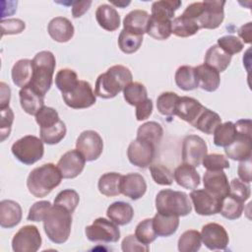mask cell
Listing matches in <instances>:
<instances>
[{
  "label": "cell",
  "instance_id": "cell-1",
  "mask_svg": "<svg viewBox=\"0 0 252 252\" xmlns=\"http://www.w3.org/2000/svg\"><path fill=\"white\" fill-rule=\"evenodd\" d=\"M132 79V73L126 66H111L97 77L94 94L101 98H112L131 84Z\"/></svg>",
  "mask_w": 252,
  "mask_h": 252
},
{
  "label": "cell",
  "instance_id": "cell-2",
  "mask_svg": "<svg viewBox=\"0 0 252 252\" xmlns=\"http://www.w3.org/2000/svg\"><path fill=\"white\" fill-rule=\"evenodd\" d=\"M62 178V174L55 164L44 163L30 172L27 186L32 195L43 198L61 183Z\"/></svg>",
  "mask_w": 252,
  "mask_h": 252
},
{
  "label": "cell",
  "instance_id": "cell-3",
  "mask_svg": "<svg viewBox=\"0 0 252 252\" xmlns=\"http://www.w3.org/2000/svg\"><path fill=\"white\" fill-rule=\"evenodd\" d=\"M72 213L60 205H53L43 220V228L50 241L55 244L66 242L70 236Z\"/></svg>",
  "mask_w": 252,
  "mask_h": 252
},
{
  "label": "cell",
  "instance_id": "cell-4",
  "mask_svg": "<svg viewBox=\"0 0 252 252\" xmlns=\"http://www.w3.org/2000/svg\"><path fill=\"white\" fill-rule=\"evenodd\" d=\"M32 78L29 86L41 95H45L52 85L53 74L56 66L55 56L48 50L39 51L33 57Z\"/></svg>",
  "mask_w": 252,
  "mask_h": 252
},
{
  "label": "cell",
  "instance_id": "cell-5",
  "mask_svg": "<svg viewBox=\"0 0 252 252\" xmlns=\"http://www.w3.org/2000/svg\"><path fill=\"white\" fill-rule=\"evenodd\" d=\"M158 213L184 217L191 213L192 205L186 193L172 189L160 190L156 197Z\"/></svg>",
  "mask_w": 252,
  "mask_h": 252
},
{
  "label": "cell",
  "instance_id": "cell-6",
  "mask_svg": "<svg viewBox=\"0 0 252 252\" xmlns=\"http://www.w3.org/2000/svg\"><path fill=\"white\" fill-rule=\"evenodd\" d=\"M11 151L19 161L31 165L43 157L44 147L41 139L33 135H26L12 145Z\"/></svg>",
  "mask_w": 252,
  "mask_h": 252
},
{
  "label": "cell",
  "instance_id": "cell-7",
  "mask_svg": "<svg viewBox=\"0 0 252 252\" xmlns=\"http://www.w3.org/2000/svg\"><path fill=\"white\" fill-rule=\"evenodd\" d=\"M95 96L91 84L84 80H79L73 88L62 93L66 105L74 109H83L94 105L96 100Z\"/></svg>",
  "mask_w": 252,
  "mask_h": 252
},
{
  "label": "cell",
  "instance_id": "cell-8",
  "mask_svg": "<svg viewBox=\"0 0 252 252\" xmlns=\"http://www.w3.org/2000/svg\"><path fill=\"white\" fill-rule=\"evenodd\" d=\"M85 233L92 242L110 243L117 242L120 238V230L117 224L104 218H98L91 225L86 226Z\"/></svg>",
  "mask_w": 252,
  "mask_h": 252
},
{
  "label": "cell",
  "instance_id": "cell-9",
  "mask_svg": "<svg viewBox=\"0 0 252 252\" xmlns=\"http://www.w3.org/2000/svg\"><path fill=\"white\" fill-rule=\"evenodd\" d=\"M41 246V236L35 225L21 227L12 239V248L15 252H35Z\"/></svg>",
  "mask_w": 252,
  "mask_h": 252
},
{
  "label": "cell",
  "instance_id": "cell-10",
  "mask_svg": "<svg viewBox=\"0 0 252 252\" xmlns=\"http://www.w3.org/2000/svg\"><path fill=\"white\" fill-rule=\"evenodd\" d=\"M76 150L87 161L97 159L103 150V141L100 135L94 130H86L80 134L76 141Z\"/></svg>",
  "mask_w": 252,
  "mask_h": 252
},
{
  "label": "cell",
  "instance_id": "cell-11",
  "mask_svg": "<svg viewBox=\"0 0 252 252\" xmlns=\"http://www.w3.org/2000/svg\"><path fill=\"white\" fill-rule=\"evenodd\" d=\"M127 156L129 161L138 167L146 168L150 166L156 156V146L140 140H133L127 150Z\"/></svg>",
  "mask_w": 252,
  "mask_h": 252
},
{
  "label": "cell",
  "instance_id": "cell-12",
  "mask_svg": "<svg viewBox=\"0 0 252 252\" xmlns=\"http://www.w3.org/2000/svg\"><path fill=\"white\" fill-rule=\"evenodd\" d=\"M208 148L206 142L197 135H188L182 143V160L184 163L198 166L207 156Z\"/></svg>",
  "mask_w": 252,
  "mask_h": 252
},
{
  "label": "cell",
  "instance_id": "cell-13",
  "mask_svg": "<svg viewBox=\"0 0 252 252\" xmlns=\"http://www.w3.org/2000/svg\"><path fill=\"white\" fill-rule=\"evenodd\" d=\"M204 9L197 20L200 29L214 30L220 26L224 19L223 0H206L203 1Z\"/></svg>",
  "mask_w": 252,
  "mask_h": 252
},
{
  "label": "cell",
  "instance_id": "cell-14",
  "mask_svg": "<svg viewBox=\"0 0 252 252\" xmlns=\"http://www.w3.org/2000/svg\"><path fill=\"white\" fill-rule=\"evenodd\" d=\"M201 238L205 246L210 250H224L229 242L225 228L217 222L205 224L202 227Z\"/></svg>",
  "mask_w": 252,
  "mask_h": 252
},
{
  "label": "cell",
  "instance_id": "cell-15",
  "mask_svg": "<svg viewBox=\"0 0 252 252\" xmlns=\"http://www.w3.org/2000/svg\"><path fill=\"white\" fill-rule=\"evenodd\" d=\"M190 199L198 215L212 216L220 213L221 200L214 197L205 189L192 190Z\"/></svg>",
  "mask_w": 252,
  "mask_h": 252
},
{
  "label": "cell",
  "instance_id": "cell-16",
  "mask_svg": "<svg viewBox=\"0 0 252 252\" xmlns=\"http://www.w3.org/2000/svg\"><path fill=\"white\" fill-rule=\"evenodd\" d=\"M86 163L85 158L78 150L66 152L58 160L57 167L60 170L62 177L66 179L77 177L84 170Z\"/></svg>",
  "mask_w": 252,
  "mask_h": 252
},
{
  "label": "cell",
  "instance_id": "cell-17",
  "mask_svg": "<svg viewBox=\"0 0 252 252\" xmlns=\"http://www.w3.org/2000/svg\"><path fill=\"white\" fill-rule=\"evenodd\" d=\"M203 184L206 191L214 197L222 200L229 193V183L223 170H207L204 173Z\"/></svg>",
  "mask_w": 252,
  "mask_h": 252
},
{
  "label": "cell",
  "instance_id": "cell-18",
  "mask_svg": "<svg viewBox=\"0 0 252 252\" xmlns=\"http://www.w3.org/2000/svg\"><path fill=\"white\" fill-rule=\"evenodd\" d=\"M251 135L252 134L250 133H242L236 131L234 141L224 148V153L226 157L233 160L239 161L251 158Z\"/></svg>",
  "mask_w": 252,
  "mask_h": 252
},
{
  "label": "cell",
  "instance_id": "cell-19",
  "mask_svg": "<svg viewBox=\"0 0 252 252\" xmlns=\"http://www.w3.org/2000/svg\"><path fill=\"white\" fill-rule=\"evenodd\" d=\"M121 193L131 200L142 198L147 191V183L145 178L136 172H131L122 176Z\"/></svg>",
  "mask_w": 252,
  "mask_h": 252
},
{
  "label": "cell",
  "instance_id": "cell-20",
  "mask_svg": "<svg viewBox=\"0 0 252 252\" xmlns=\"http://www.w3.org/2000/svg\"><path fill=\"white\" fill-rule=\"evenodd\" d=\"M204 109L205 106L197 99L190 96H181L176 104L175 115L193 126Z\"/></svg>",
  "mask_w": 252,
  "mask_h": 252
},
{
  "label": "cell",
  "instance_id": "cell-21",
  "mask_svg": "<svg viewBox=\"0 0 252 252\" xmlns=\"http://www.w3.org/2000/svg\"><path fill=\"white\" fill-rule=\"evenodd\" d=\"M47 32L50 37L57 42H67L74 35V26L65 17L53 18L47 26Z\"/></svg>",
  "mask_w": 252,
  "mask_h": 252
},
{
  "label": "cell",
  "instance_id": "cell-22",
  "mask_svg": "<svg viewBox=\"0 0 252 252\" xmlns=\"http://www.w3.org/2000/svg\"><path fill=\"white\" fill-rule=\"evenodd\" d=\"M23 212L19 203L13 200L0 202V225L3 228H12L20 223Z\"/></svg>",
  "mask_w": 252,
  "mask_h": 252
},
{
  "label": "cell",
  "instance_id": "cell-23",
  "mask_svg": "<svg viewBox=\"0 0 252 252\" xmlns=\"http://www.w3.org/2000/svg\"><path fill=\"white\" fill-rule=\"evenodd\" d=\"M20 103L25 112L35 115L44 106V96L35 92L31 86H27L19 92Z\"/></svg>",
  "mask_w": 252,
  "mask_h": 252
},
{
  "label": "cell",
  "instance_id": "cell-24",
  "mask_svg": "<svg viewBox=\"0 0 252 252\" xmlns=\"http://www.w3.org/2000/svg\"><path fill=\"white\" fill-rule=\"evenodd\" d=\"M173 177L176 183L186 189L194 190L200 184V175L195 169V166L188 163L179 164L173 172Z\"/></svg>",
  "mask_w": 252,
  "mask_h": 252
},
{
  "label": "cell",
  "instance_id": "cell-25",
  "mask_svg": "<svg viewBox=\"0 0 252 252\" xmlns=\"http://www.w3.org/2000/svg\"><path fill=\"white\" fill-rule=\"evenodd\" d=\"M150 15L145 10H133L129 12L123 20V29L139 35L147 32Z\"/></svg>",
  "mask_w": 252,
  "mask_h": 252
},
{
  "label": "cell",
  "instance_id": "cell-26",
  "mask_svg": "<svg viewBox=\"0 0 252 252\" xmlns=\"http://www.w3.org/2000/svg\"><path fill=\"white\" fill-rule=\"evenodd\" d=\"M97 24L105 31L113 32L120 26V16L116 9L108 4H101L95 11Z\"/></svg>",
  "mask_w": 252,
  "mask_h": 252
},
{
  "label": "cell",
  "instance_id": "cell-27",
  "mask_svg": "<svg viewBox=\"0 0 252 252\" xmlns=\"http://www.w3.org/2000/svg\"><path fill=\"white\" fill-rule=\"evenodd\" d=\"M199 87L206 92H215L220 87V73L207 64H201L195 67Z\"/></svg>",
  "mask_w": 252,
  "mask_h": 252
},
{
  "label": "cell",
  "instance_id": "cell-28",
  "mask_svg": "<svg viewBox=\"0 0 252 252\" xmlns=\"http://www.w3.org/2000/svg\"><path fill=\"white\" fill-rule=\"evenodd\" d=\"M106 216L117 225H125L132 220L134 217V210L129 203L118 201L112 203L107 208Z\"/></svg>",
  "mask_w": 252,
  "mask_h": 252
},
{
  "label": "cell",
  "instance_id": "cell-29",
  "mask_svg": "<svg viewBox=\"0 0 252 252\" xmlns=\"http://www.w3.org/2000/svg\"><path fill=\"white\" fill-rule=\"evenodd\" d=\"M153 225L158 236L167 237L176 232L179 225V217L157 213L153 218Z\"/></svg>",
  "mask_w": 252,
  "mask_h": 252
},
{
  "label": "cell",
  "instance_id": "cell-30",
  "mask_svg": "<svg viewBox=\"0 0 252 252\" xmlns=\"http://www.w3.org/2000/svg\"><path fill=\"white\" fill-rule=\"evenodd\" d=\"M13 83L23 89L29 86L32 78V61L30 59L18 60L12 68Z\"/></svg>",
  "mask_w": 252,
  "mask_h": 252
},
{
  "label": "cell",
  "instance_id": "cell-31",
  "mask_svg": "<svg viewBox=\"0 0 252 252\" xmlns=\"http://www.w3.org/2000/svg\"><path fill=\"white\" fill-rule=\"evenodd\" d=\"M175 84L183 91H193L199 87V81L195 67L189 65L180 66L174 76Z\"/></svg>",
  "mask_w": 252,
  "mask_h": 252
},
{
  "label": "cell",
  "instance_id": "cell-32",
  "mask_svg": "<svg viewBox=\"0 0 252 252\" xmlns=\"http://www.w3.org/2000/svg\"><path fill=\"white\" fill-rule=\"evenodd\" d=\"M231 61V55L224 52L218 44H214L206 52L205 64L216 69L219 73L225 71Z\"/></svg>",
  "mask_w": 252,
  "mask_h": 252
},
{
  "label": "cell",
  "instance_id": "cell-33",
  "mask_svg": "<svg viewBox=\"0 0 252 252\" xmlns=\"http://www.w3.org/2000/svg\"><path fill=\"white\" fill-rule=\"evenodd\" d=\"M122 176L117 172H106L102 174L97 183L99 192L106 197L118 196L121 194V179Z\"/></svg>",
  "mask_w": 252,
  "mask_h": 252
},
{
  "label": "cell",
  "instance_id": "cell-34",
  "mask_svg": "<svg viewBox=\"0 0 252 252\" xmlns=\"http://www.w3.org/2000/svg\"><path fill=\"white\" fill-rule=\"evenodd\" d=\"M200 27L198 23L187 16L180 15L171 22V33L179 37H188L198 32Z\"/></svg>",
  "mask_w": 252,
  "mask_h": 252
},
{
  "label": "cell",
  "instance_id": "cell-35",
  "mask_svg": "<svg viewBox=\"0 0 252 252\" xmlns=\"http://www.w3.org/2000/svg\"><path fill=\"white\" fill-rule=\"evenodd\" d=\"M171 22L172 20L162 19L151 15L146 32L155 39H166L171 34Z\"/></svg>",
  "mask_w": 252,
  "mask_h": 252
},
{
  "label": "cell",
  "instance_id": "cell-36",
  "mask_svg": "<svg viewBox=\"0 0 252 252\" xmlns=\"http://www.w3.org/2000/svg\"><path fill=\"white\" fill-rule=\"evenodd\" d=\"M220 123V116L217 112L205 107V109L199 115L193 126L205 134L212 135Z\"/></svg>",
  "mask_w": 252,
  "mask_h": 252
},
{
  "label": "cell",
  "instance_id": "cell-37",
  "mask_svg": "<svg viewBox=\"0 0 252 252\" xmlns=\"http://www.w3.org/2000/svg\"><path fill=\"white\" fill-rule=\"evenodd\" d=\"M163 135L161 125L156 121H149L142 124L137 131V139L149 142L157 146Z\"/></svg>",
  "mask_w": 252,
  "mask_h": 252
},
{
  "label": "cell",
  "instance_id": "cell-38",
  "mask_svg": "<svg viewBox=\"0 0 252 252\" xmlns=\"http://www.w3.org/2000/svg\"><path fill=\"white\" fill-rule=\"evenodd\" d=\"M236 136L234 123L231 121H226L220 123L214 132V144L217 147L225 148L231 144Z\"/></svg>",
  "mask_w": 252,
  "mask_h": 252
},
{
  "label": "cell",
  "instance_id": "cell-39",
  "mask_svg": "<svg viewBox=\"0 0 252 252\" xmlns=\"http://www.w3.org/2000/svg\"><path fill=\"white\" fill-rule=\"evenodd\" d=\"M243 210V203L228 194L221 200L220 214L225 219L236 220L241 217Z\"/></svg>",
  "mask_w": 252,
  "mask_h": 252
},
{
  "label": "cell",
  "instance_id": "cell-40",
  "mask_svg": "<svg viewBox=\"0 0 252 252\" xmlns=\"http://www.w3.org/2000/svg\"><path fill=\"white\" fill-rule=\"evenodd\" d=\"M67 132L66 125L62 120L48 128H40L39 135L43 143L47 145H55L61 142Z\"/></svg>",
  "mask_w": 252,
  "mask_h": 252
},
{
  "label": "cell",
  "instance_id": "cell-41",
  "mask_svg": "<svg viewBox=\"0 0 252 252\" xmlns=\"http://www.w3.org/2000/svg\"><path fill=\"white\" fill-rule=\"evenodd\" d=\"M201 233L198 230H186L178 239V250L180 252H197L201 247Z\"/></svg>",
  "mask_w": 252,
  "mask_h": 252
},
{
  "label": "cell",
  "instance_id": "cell-42",
  "mask_svg": "<svg viewBox=\"0 0 252 252\" xmlns=\"http://www.w3.org/2000/svg\"><path fill=\"white\" fill-rule=\"evenodd\" d=\"M181 6L179 0H161L152 4V16L171 20L175 11Z\"/></svg>",
  "mask_w": 252,
  "mask_h": 252
},
{
  "label": "cell",
  "instance_id": "cell-43",
  "mask_svg": "<svg viewBox=\"0 0 252 252\" xmlns=\"http://www.w3.org/2000/svg\"><path fill=\"white\" fill-rule=\"evenodd\" d=\"M143 42V35L132 33L126 30H122L118 36V46L122 52L131 54L136 52Z\"/></svg>",
  "mask_w": 252,
  "mask_h": 252
},
{
  "label": "cell",
  "instance_id": "cell-44",
  "mask_svg": "<svg viewBox=\"0 0 252 252\" xmlns=\"http://www.w3.org/2000/svg\"><path fill=\"white\" fill-rule=\"evenodd\" d=\"M123 96L126 102L130 105H138L148 98V93L146 87L139 83H131L123 90Z\"/></svg>",
  "mask_w": 252,
  "mask_h": 252
},
{
  "label": "cell",
  "instance_id": "cell-45",
  "mask_svg": "<svg viewBox=\"0 0 252 252\" xmlns=\"http://www.w3.org/2000/svg\"><path fill=\"white\" fill-rule=\"evenodd\" d=\"M179 95L173 92L161 93L157 98V108L164 116L175 115V108Z\"/></svg>",
  "mask_w": 252,
  "mask_h": 252
},
{
  "label": "cell",
  "instance_id": "cell-46",
  "mask_svg": "<svg viewBox=\"0 0 252 252\" xmlns=\"http://www.w3.org/2000/svg\"><path fill=\"white\" fill-rule=\"evenodd\" d=\"M136 237L144 244H150L156 240L158 234L153 225V219H145L140 221L135 229Z\"/></svg>",
  "mask_w": 252,
  "mask_h": 252
},
{
  "label": "cell",
  "instance_id": "cell-47",
  "mask_svg": "<svg viewBox=\"0 0 252 252\" xmlns=\"http://www.w3.org/2000/svg\"><path fill=\"white\" fill-rule=\"evenodd\" d=\"M79 82L77 73L72 69H61L55 76V85L61 93L73 88Z\"/></svg>",
  "mask_w": 252,
  "mask_h": 252
},
{
  "label": "cell",
  "instance_id": "cell-48",
  "mask_svg": "<svg viewBox=\"0 0 252 252\" xmlns=\"http://www.w3.org/2000/svg\"><path fill=\"white\" fill-rule=\"evenodd\" d=\"M80 197L74 189H65L60 191L54 199L55 205H60L73 213L79 205Z\"/></svg>",
  "mask_w": 252,
  "mask_h": 252
},
{
  "label": "cell",
  "instance_id": "cell-49",
  "mask_svg": "<svg viewBox=\"0 0 252 252\" xmlns=\"http://www.w3.org/2000/svg\"><path fill=\"white\" fill-rule=\"evenodd\" d=\"M150 172L154 181L159 185H171L173 182L172 172L162 164H151L149 166Z\"/></svg>",
  "mask_w": 252,
  "mask_h": 252
},
{
  "label": "cell",
  "instance_id": "cell-50",
  "mask_svg": "<svg viewBox=\"0 0 252 252\" xmlns=\"http://www.w3.org/2000/svg\"><path fill=\"white\" fill-rule=\"evenodd\" d=\"M58 112L49 106H43L36 114L35 121L40 128H48L59 121Z\"/></svg>",
  "mask_w": 252,
  "mask_h": 252
},
{
  "label": "cell",
  "instance_id": "cell-51",
  "mask_svg": "<svg viewBox=\"0 0 252 252\" xmlns=\"http://www.w3.org/2000/svg\"><path fill=\"white\" fill-rule=\"evenodd\" d=\"M218 46L229 55L239 53L243 49V42L234 35H224L218 39Z\"/></svg>",
  "mask_w": 252,
  "mask_h": 252
},
{
  "label": "cell",
  "instance_id": "cell-52",
  "mask_svg": "<svg viewBox=\"0 0 252 252\" xmlns=\"http://www.w3.org/2000/svg\"><path fill=\"white\" fill-rule=\"evenodd\" d=\"M202 164L207 170H223L229 167L227 158L220 154H207L202 160Z\"/></svg>",
  "mask_w": 252,
  "mask_h": 252
},
{
  "label": "cell",
  "instance_id": "cell-53",
  "mask_svg": "<svg viewBox=\"0 0 252 252\" xmlns=\"http://www.w3.org/2000/svg\"><path fill=\"white\" fill-rule=\"evenodd\" d=\"M228 194L230 196L234 197L235 199L239 200L240 202L244 203L250 197V194H251L250 186L247 183L241 181L240 179L234 178L229 183V193Z\"/></svg>",
  "mask_w": 252,
  "mask_h": 252
},
{
  "label": "cell",
  "instance_id": "cell-54",
  "mask_svg": "<svg viewBox=\"0 0 252 252\" xmlns=\"http://www.w3.org/2000/svg\"><path fill=\"white\" fill-rule=\"evenodd\" d=\"M14 121V112L7 106L1 108V119H0V141L3 142L6 138L9 137L11 133L12 124Z\"/></svg>",
  "mask_w": 252,
  "mask_h": 252
},
{
  "label": "cell",
  "instance_id": "cell-55",
  "mask_svg": "<svg viewBox=\"0 0 252 252\" xmlns=\"http://www.w3.org/2000/svg\"><path fill=\"white\" fill-rule=\"evenodd\" d=\"M51 206L52 205L49 201H39L34 203L29 211V215L27 218L28 220H31V221L43 220L47 212L51 208Z\"/></svg>",
  "mask_w": 252,
  "mask_h": 252
},
{
  "label": "cell",
  "instance_id": "cell-56",
  "mask_svg": "<svg viewBox=\"0 0 252 252\" xmlns=\"http://www.w3.org/2000/svg\"><path fill=\"white\" fill-rule=\"evenodd\" d=\"M122 251L124 252H147L149 251V245L142 243L135 234L127 235L121 243Z\"/></svg>",
  "mask_w": 252,
  "mask_h": 252
},
{
  "label": "cell",
  "instance_id": "cell-57",
  "mask_svg": "<svg viewBox=\"0 0 252 252\" xmlns=\"http://www.w3.org/2000/svg\"><path fill=\"white\" fill-rule=\"evenodd\" d=\"M26 28L24 21L20 19H8L1 21V33L5 34H17L21 33Z\"/></svg>",
  "mask_w": 252,
  "mask_h": 252
},
{
  "label": "cell",
  "instance_id": "cell-58",
  "mask_svg": "<svg viewBox=\"0 0 252 252\" xmlns=\"http://www.w3.org/2000/svg\"><path fill=\"white\" fill-rule=\"evenodd\" d=\"M153 101L151 98H147L143 102L136 105V118L138 121L146 120L153 112Z\"/></svg>",
  "mask_w": 252,
  "mask_h": 252
},
{
  "label": "cell",
  "instance_id": "cell-59",
  "mask_svg": "<svg viewBox=\"0 0 252 252\" xmlns=\"http://www.w3.org/2000/svg\"><path fill=\"white\" fill-rule=\"evenodd\" d=\"M237 172L240 180L249 184L251 182V158L240 161Z\"/></svg>",
  "mask_w": 252,
  "mask_h": 252
},
{
  "label": "cell",
  "instance_id": "cell-60",
  "mask_svg": "<svg viewBox=\"0 0 252 252\" xmlns=\"http://www.w3.org/2000/svg\"><path fill=\"white\" fill-rule=\"evenodd\" d=\"M72 15L74 18L82 17L90 8L92 1H75L72 3Z\"/></svg>",
  "mask_w": 252,
  "mask_h": 252
},
{
  "label": "cell",
  "instance_id": "cell-61",
  "mask_svg": "<svg viewBox=\"0 0 252 252\" xmlns=\"http://www.w3.org/2000/svg\"><path fill=\"white\" fill-rule=\"evenodd\" d=\"M1 88V98H0V108H5L9 106V101L11 97V90L8 85L4 82L0 83Z\"/></svg>",
  "mask_w": 252,
  "mask_h": 252
},
{
  "label": "cell",
  "instance_id": "cell-62",
  "mask_svg": "<svg viewBox=\"0 0 252 252\" xmlns=\"http://www.w3.org/2000/svg\"><path fill=\"white\" fill-rule=\"evenodd\" d=\"M251 22L243 25L240 27L238 30V35L243 39L245 43H250L251 42Z\"/></svg>",
  "mask_w": 252,
  "mask_h": 252
}]
</instances>
